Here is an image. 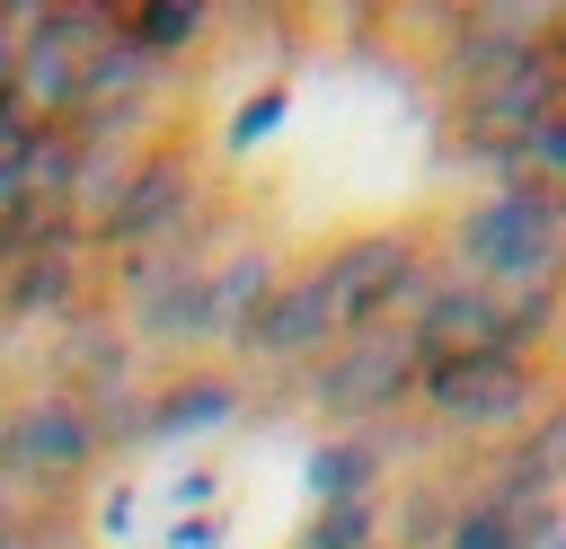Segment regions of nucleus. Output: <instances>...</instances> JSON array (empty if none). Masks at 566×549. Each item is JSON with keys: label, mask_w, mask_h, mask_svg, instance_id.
<instances>
[{"label": "nucleus", "mask_w": 566, "mask_h": 549, "mask_svg": "<svg viewBox=\"0 0 566 549\" xmlns=\"http://www.w3.org/2000/svg\"><path fill=\"white\" fill-rule=\"evenodd\" d=\"M451 274L478 292H531V283H566V195L504 177L478 204H460L451 221Z\"/></svg>", "instance_id": "obj_1"}, {"label": "nucleus", "mask_w": 566, "mask_h": 549, "mask_svg": "<svg viewBox=\"0 0 566 549\" xmlns=\"http://www.w3.org/2000/svg\"><path fill=\"white\" fill-rule=\"evenodd\" d=\"M416 407L442 425V434H469V443H522L548 407H557V381L539 354H451V363H424V390Z\"/></svg>", "instance_id": "obj_2"}, {"label": "nucleus", "mask_w": 566, "mask_h": 549, "mask_svg": "<svg viewBox=\"0 0 566 549\" xmlns=\"http://www.w3.org/2000/svg\"><path fill=\"white\" fill-rule=\"evenodd\" d=\"M416 390H424V345H416V328H407V319L354 328V336H336V345L310 363V407H318V416H336L345 434L389 425L398 407H416Z\"/></svg>", "instance_id": "obj_3"}, {"label": "nucleus", "mask_w": 566, "mask_h": 549, "mask_svg": "<svg viewBox=\"0 0 566 549\" xmlns=\"http://www.w3.org/2000/svg\"><path fill=\"white\" fill-rule=\"evenodd\" d=\"M195 230H212V195H203L195 151H186V142H142L115 213L97 221V248H106V257H150V248L195 239Z\"/></svg>", "instance_id": "obj_4"}, {"label": "nucleus", "mask_w": 566, "mask_h": 549, "mask_svg": "<svg viewBox=\"0 0 566 549\" xmlns=\"http://www.w3.org/2000/svg\"><path fill=\"white\" fill-rule=\"evenodd\" d=\"M97 416L62 390H27L0 407V487L9 496H71L97 469Z\"/></svg>", "instance_id": "obj_5"}, {"label": "nucleus", "mask_w": 566, "mask_h": 549, "mask_svg": "<svg viewBox=\"0 0 566 549\" xmlns=\"http://www.w3.org/2000/svg\"><path fill=\"white\" fill-rule=\"evenodd\" d=\"M318 274H327V301H336V328L345 336L354 328H380V319H407L424 301V283H433L416 230H363L336 257H318Z\"/></svg>", "instance_id": "obj_6"}, {"label": "nucleus", "mask_w": 566, "mask_h": 549, "mask_svg": "<svg viewBox=\"0 0 566 549\" xmlns=\"http://www.w3.org/2000/svg\"><path fill=\"white\" fill-rule=\"evenodd\" d=\"M106 27H115V9H18V80H9V97L35 124H62Z\"/></svg>", "instance_id": "obj_7"}, {"label": "nucleus", "mask_w": 566, "mask_h": 549, "mask_svg": "<svg viewBox=\"0 0 566 549\" xmlns=\"http://www.w3.org/2000/svg\"><path fill=\"white\" fill-rule=\"evenodd\" d=\"M336 336H345V328H336L327 274H318V266H292V274L265 292V310L248 319V336H239L230 354H239V363H265V372H310Z\"/></svg>", "instance_id": "obj_8"}, {"label": "nucleus", "mask_w": 566, "mask_h": 549, "mask_svg": "<svg viewBox=\"0 0 566 549\" xmlns=\"http://www.w3.org/2000/svg\"><path fill=\"white\" fill-rule=\"evenodd\" d=\"M133 363H142V345L124 336V319L71 310V319L53 328V390H62V398H80V407L133 398Z\"/></svg>", "instance_id": "obj_9"}, {"label": "nucleus", "mask_w": 566, "mask_h": 549, "mask_svg": "<svg viewBox=\"0 0 566 549\" xmlns=\"http://www.w3.org/2000/svg\"><path fill=\"white\" fill-rule=\"evenodd\" d=\"M239 398H248V381H239V372L195 363V372H177V381L142 390V425H133V443H186V434H212V425H230V416H239Z\"/></svg>", "instance_id": "obj_10"}, {"label": "nucleus", "mask_w": 566, "mask_h": 549, "mask_svg": "<svg viewBox=\"0 0 566 549\" xmlns=\"http://www.w3.org/2000/svg\"><path fill=\"white\" fill-rule=\"evenodd\" d=\"M80 274H88V266H80V239L0 266V328H62V319L80 310Z\"/></svg>", "instance_id": "obj_11"}, {"label": "nucleus", "mask_w": 566, "mask_h": 549, "mask_svg": "<svg viewBox=\"0 0 566 549\" xmlns=\"http://www.w3.org/2000/svg\"><path fill=\"white\" fill-rule=\"evenodd\" d=\"M274 283H283L274 248H230V257H212V266H203V345H239Z\"/></svg>", "instance_id": "obj_12"}, {"label": "nucleus", "mask_w": 566, "mask_h": 549, "mask_svg": "<svg viewBox=\"0 0 566 549\" xmlns=\"http://www.w3.org/2000/svg\"><path fill=\"white\" fill-rule=\"evenodd\" d=\"M557 540V505H504V496H460L442 549H548Z\"/></svg>", "instance_id": "obj_13"}, {"label": "nucleus", "mask_w": 566, "mask_h": 549, "mask_svg": "<svg viewBox=\"0 0 566 549\" xmlns=\"http://www.w3.org/2000/svg\"><path fill=\"white\" fill-rule=\"evenodd\" d=\"M380 469H389V434H327L310 452V505H371L380 496Z\"/></svg>", "instance_id": "obj_14"}, {"label": "nucleus", "mask_w": 566, "mask_h": 549, "mask_svg": "<svg viewBox=\"0 0 566 549\" xmlns=\"http://www.w3.org/2000/svg\"><path fill=\"white\" fill-rule=\"evenodd\" d=\"M115 27H124V44H133V53H150V62L168 71V62L203 53L212 9H195V0H150V9H115Z\"/></svg>", "instance_id": "obj_15"}, {"label": "nucleus", "mask_w": 566, "mask_h": 549, "mask_svg": "<svg viewBox=\"0 0 566 549\" xmlns=\"http://www.w3.org/2000/svg\"><path fill=\"white\" fill-rule=\"evenodd\" d=\"M292 549H380V496L371 505H310Z\"/></svg>", "instance_id": "obj_16"}, {"label": "nucleus", "mask_w": 566, "mask_h": 549, "mask_svg": "<svg viewBox=\"0 0 566 549\" xmlns=\"http://www.w3.org/2000/svg\"><path fill=\"white\" fill-rule=\"evenodd\" d=\"M513 177H531V186H557V195H566V106H548V115H539V133L522 142Z\"/></svg>", "instance_id": "obj_17"}, {"label": "nucleus", "mask_w": 566, "mask_h": 549, "mask_svg": "<svg viewBox=\"0 0 566 549\" xmlns=\"http://www.w3.org/2000/svg\"><path fill=\"white\" fill-rule=\"evenodd\" d=\"M283 124V89H256V97H239V115H230V142L248 151V142H265Z\"/></svg>", "instance_id": "obj_18"}, {"label": "nucleus", "mask_w": 566, "mask_h": 549, "mask_svg": "<svg viewBox=\"0 0 566 549\" xmlns=\"http://www.w3.org/2000/svg\"><path fill=\"white\" fill-rule=\"evenodd\" d=\"M212 496H221V478H212V469H186V478H168V522H195V514H212Z\"/></svg>", "instance_id": "obj_19"}, {"label": "nucleus", "mask_w": 566, "mask_h": 549, "mask_svg": "<svg viewBox=\"0 0 566 549\" xmlns=\"http://www.w3.org/2000/svg\"><path fill=\"white\" fill-rule=\"evenodd\" d=\"M168 549H221V522L195 514V522H168Z\"/></svg>", "instance_id": "obj_20"}, {"label": "nucleus", "mask_w": 566, "mask_h": 549, "mask_svg": "<svg viewBox=\"0 0 566 549\" xmlns=\"http://www.w3.org/2000/svg\"><path fill=\"white\" fill-rule=\"evenodd\" d=\"M9 80H18V9H0V97H9Z\"/></svg>", "instance_id": "obj_21"}, {"label": "nucleus", "mask_w": 566, "mask_h": 549, "mask_svg": "<svg viewBox=\"0 0 566 549\" xmlns=\"http://www.w3.org/2000/svg\"><path fill=\"white\" fill-rule=\"evenodd\" d=\"M18 540H27V522H18V496L0 487V549H18Z\"/></svg>", "instance_id": "obj_22"}, {"label": "nucleus", "mask_w": 566, "mask_h": 549, "mask_svg": "<svg viewBox=\"0 0 566 549\" xmlns=\"http://www.w3.org/2000/svg\"><path fill=\"white\" fill-rule=\"evenodd\" d=\"M557 372H566V328H557Z\"/></svg>", "instance_id": "obj_23"}]
</instances>
